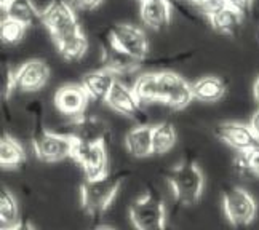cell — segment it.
Instances as JSON below:
<instances>
[{
	"instance_id": "1",
	"label": "cell",
	"mask_w": 259,
	"mask_h": 230,
	"mask_svg": "<svg viewBox=\"0 0 259 230\" xmlns=\"http://www.w3.org/2000/svg\"><path fill=\"white\" fill-rule=\"evenodd\" d=\"M135 93L143 104H163L181 111L192 103V88L187 80L176 72H147L136 78Z\"/></svg>"
},
{
	"instance_id": "15",
	"label": "cell",
	"mask_w": 259,
	"mask_h": 230,
	"mask_svg": "<svg viewBox=\"0 0 259 230\" xmlns=\"http://www.w3.org/2000/svg\"><path fill=\"white\" fill-rule=\"evenodd\" d=\"M71 134L77 143H98L106 141L109 136V128L101 118L93 115H80L77 118H72V123L69 125Z\"/></svg>"
},
{
	"instance_id": "8",
	"label": "cell",
	"mask_w": 259,
	"mask_h": 230,
	"mask_svg": "<svg viewBox=\"0 0 259 230\" xmlns=\"http://www.w3.org/2000/svg\"><path fill=\"white\" fill-rule=\"evenodd\" d=\"M223 208L227 221L234 227L250 225L257 213L254 197L242 187H229L223 195Z\"/></svg>"
},
{
	"instance_id": "33",
	"label": "cell",
	"mask_w": 259,
	"mask_h": 230,
	"mask_svg": "<svg viewBox=\"0 0 259 230\" xmlns=\"http://www.w3.org/2000/svg\"><path fill=\"white\" fill-rule=\"evenodd\" d=\"M253 96H254L256 101L259 103V75L256 77L254 83H253Z\"/></svg>"
},
{
	"instance_id": "34",
	"label": "cell",
	"mask_w": 259,
	"mask_h": 230,
	"mask_svg": "<svg viewBox=\"0 0 259 230\" xmlns=\"http://www.w3.org/2000/svg\"><path fill=\"white\" fill-rule=\"evenodd\" d=\"M13 2V0H0V7H2V12H4V10L10 5V4H12Z\"/></svg>"
},
{
	"instance_id": "5",
	"label": "cell",
	"mask_w": 259,
	"mask_h": 230,
	"mask_svg": "<svg viewBox=\"0 0 259 230\" xmlns=\"http://www.w3.org/2000/svg\"><path fill=\"white\" fill-rule=\"evenodd\" d=\"M77 141L67 133H53L38 128L32 137V147L38 160L42 162H61L72 157Z\"/></svg>"
},
{
	"instance_id": "20",
	"label": "cell",
	"mask_w": 259,
	"mask_h": 230,
	"mask_svg": "<svg viewBox=\"0 0 259 230\" xmlns=\"http://www.w3.org/2000/svg\"><path fill=\"white\" fill-rule=\"evenodd\" d=\"M26 163V152L21 143L15 137L4 134L0 139V165L7 168H19Z\"/></svg>"
},
{
	"instance_id": "3",
	"label": "cell",
	"mask_w": 259,
	"mask_h": 230,
	"mask_svg": "<svg viewBox=\"0 0 259 230\" xmlns=\"http://www.w3.org/2000/svg\"><path fill=\"white\" fill-rule=\"evenodd\" d=\"M179 206H194L203 192V173L192 160H184L166 174Z\"/></svg>"
},
{
	"instance_id": "22",
	"label": "cell",
	"mask_w": 259,
	"mask_h": 230,
	"mask_svg": "<svg viewBox=\"0 0 259 230\" xmlns=\"http://www.w3.org/2000/svg\"><path fill=\"white\" fill-rule=\"evenodd\" d=\"M176 129L173 123L170 122H162L158 125L152 126V149L154 155H163L170 152L171 149L176 146Z\"/></svg>"
},
{
	"instance_id": "13",
	"label": "cell",
	"mask_w": 259,
	"mask_h": 230,
	"mask_svg": "<svg viewBox=\"0 0 259 230\" xmlns=\"http://www.w3.org/2000/svg\"><path fill=\"white\" fill-rule=\"evenodd\" d=\"M214 133L224 144L232 147L237 152L246 151V149H251L253 146L259 144V139L256 137L250 123L245 125L238 122H226L218 125Z\"/></svg>"
},
{
	"instance_id": "25",
	"label": "cell",
	"mask_w": 259,
	"mask_h": 230,
	"mask_svg": "<svg viewBox=\"0 0 259 230\" xmlns=\"http://www.w3.org/2000/svg\"><path fill=\"white\" fill-rule=\"evenodd\" d=\"M56 48L59 55H61L67 61H78L80 58H83V55L88 50V40L85 37L83 32L77 34L74 37H69L63 42L56 43Z\"/></svg>"
},
{
	"instance_id": "23",
	"label": "cell",
	"mask_w": 259,
	"mask_h": 230,
	"mask_svg": "<svg viewBox=\"0 0 259 230\" xmlns=\"http://www.w3.org/2000/svg\"><path fill=\"white\" fill-rule=\"evenodd\" d=\"M0 225H2L4 230L21 227L18 202L13 197V194L8 192L7 189H4V191L0 192Z\"/></svg>"
},
{
	"instance_id": "2",
	"label": "cell",
	"mask_w": 259,
	"mask_h": 230,
	"mask_svg": "<svg viewBox=\"0 0 259 230\" xmlns=\"http://www.w3.org/2000/svg\"><path fill=\"white\" fill-rule=\"evenodd\" d=\"M125 173L106 174L95 179H85L80 186V198L83 211L93 219H99L111 206L123 182Z\"/></svg>"
},
{
	"instance_id": "21",
	"label": "cell",
	"mask_w": 259,
	"mask_h": 230,
	"mask_svg": "<svg viewBox=\"0 0 259 230\" xmlns=\"http://www.w3.org/2000/svg\"><path fill=\"white\" fill-rule=\"evenodd\" d=\"M103 63H104V67L111 69V71H114L117 75L125 74V72H132L141 64V63H138L136 59L130 58L128 55L118 52L117 48L111 47L107 42L103 50Z\"/></svg>"
},
{
	"instance_id": "32",
	"label": "cell",
	"mask_w": 259,
	"mask_h": 230,
	"mask_svg": "<svg viewBox=\"0 0 259 230\" xmlns=\"http://www.w3.org/2000/svg\"><path fill=\"white\" fill-rule=\"evenodd\" d=\"M179 2H184L187 5H192V7H197V8H202L208 0H179Z\"/></svg>"
},
{
	"instance_id": "35",
	"label": "cell",
	"mask_w": 259,
	"mask_h": 230,
	"mask_svg": "<svg viewBox=\"0 0 259 230\" xmlns=\"http://www.w3.org/2000/svg\"><path fill=\"white\" fill-rule=\"evenodd\" d=\"M171 2H173V0H171Z\"/></svg>"
},
{
	"instance_id": "31",
	"label": "cell",
	"mask_w": 259,
	"mask_h": 230,
	"mask_svg": "<svg viewBox=\"0 0 259 230\" xmlns=\"http://www.w3.org/2000/svg\"><path fill=\"white\" fill-rule=\"evenodd\" d=\"M250 126H251V129L254 131L256 137L259 139V109L253 114V117H251V120H250Z\"/></svg>"
},
{
	"instance_id": "19",
	"label": "cell",
	"mask_w": 259,
	"mask_h": 230,
	"mask_svg": "<svg viewBox=\"0 0 259 230\" xmlns=\"http://www.w3.org/2000/svg\"><path fill=\"white\" fill-rule=\"evenodd\" d=\"M192 96L202 103H216L223 99L227 93V85L221 77L206 75L198 78L197 82L191 83Z\"/></svg>"
},
{
	"instance_id": "27",
	"label": "cell",
	"mask_w": 259,
	"mask_h": 230,
	"mask_svg": "<svg viewBox=\"0 0 259 230\" xmlns=\"http://www.w3.org/2000/svg\"><path fill=\"white\" fill-rule=\"evenodd\" d=\"M235 168L240 174L259 176V144L246 149V151L237 152Z\"/></svg>"
},
{
	"instance_id": "14",
	"label": "cell",
	"mask_w": 259,
	"mask_h": 230,
	"mask_svg": "<svg viewBox=\"0 0 259 230\" xmlns=\"http://www.w3.org/2000/svg\"><path fill=\"white\" fill-rule=\"evenodd\" d=\"M139 16L144 26L154 31L166 29L171 23V0H139Z\"/></svg>"
},
{
	"instance_id": "16",
	"label": "cell",
	"mask_w": 259,
	"mask_h": 230,
	"mask_svg": "<svg viewBox=\"0 0 259 230\" xmlns=\"http://www.w3.org/2000/svg\"><path fill=\"white\" fill-rule=\"evenodd\" d=\"M206 18H208V21H210L213 31H216L218 34L235 35L238 32V29H240L245 16L234 7L226 4L223 7H219L218 10H214V12H211L210 15H206Z\"/></svg>"
},
{
	"instance_id": "29",
	"label": "cell",
	"mask_w": 259,
	"mask_h": 230,
	"mask_svg": "<svg viewBox=\"0 0 259 230\" xmlns=\"http://www.w3.org/2000/svg\"><path fill=\"white\" fill-rule=\"evenodd\" d=\"M227 4L231 7H234L235 10H238L243 16H246V15L251 13L254 0H227Z\"/></svg>"
},
{
	"instance_id": "28",
	"label": "cell",
	"mask_w": 259,
	"mask_h": 230,
	"mask_svg": "<svg viewBox=\"0 0 259 230\" xmlns=\"http://www.w3.org/2000/svg\"><path fill=\"white\" fill-rule=\"evenodd\" d=\"M15 71H12L7 64L2 66V95L4 98H10L15 91Z\"/></svg>"
},
{
	"instance_id": "18",
	"label": "cell",
	"mask_w": 259,
	"mask_h": 230,
	"mask_svg": "<svg viewBox=\"0 0 259 230\" xmlns=\"http://www.w3.org/2000/svg\"><path fill=\"white\" fill-rule=\"evenodd\" d=\"M125 149L135 158H146L149 155H154L152 126L141 123L130 129L125 136Z\"/></svg>"
},
{
	"instance_id": "30",
	"label": "cell",
	"mask_w": 259,
	"mask_h": 230,
	"mask_svg": "<svg viewBox=\"0 0 259 230\" xmlns=\"http://www.w3.org/2000/svg\"><path fill=\"white\" fill-rule=\"evenodd\" d=\"M104 0H72L75 8L82 10V12H93L98 7H101Z\"/></svg>"
},
{
	"instance_id": "11",
	"label": "cell",
	"mask_w": 259,
	"mask_h": 230,
	"mask_svg": "<svg viewBox=\"0 0 259 230\" xmlns=\"http://www.w3.org/2000/svg\"><path fill=\"white\" fill-rule=\"evenodd\" d=\"M90 95L85 89V86L80 83H69L61 88H58L55 93L53 103L56 111H59L63 115H67L71 118H77L85 114L88 103H90Z\"/></svg>"
},
{
	"instance_id": "9",
	"label": "cell",
	"mask_w": 259,
	"mask_h": 230,
	"mask_svg": "<svg viewBox=\"0 0 259 230\" xmlns=\"http://www.w3.org/2000/svg\"><path fill=\"white\" fill-rule=\"evenodd\" d=\"M72 158L80 165L88 179L107 174V152L104 141L98 143H77Z\"/></svg>"
},
{
	"instance_id": "6",
	"label": "cell",
	"mask_w": 259,
	"mask_h": 230,
	"mask_svg": "<svg viewBox=\"0 0 259 230\" xmlns=\"http://www.w3.org/2000/svg\"><path fill=\"white\" fill-rule=\"evenodd\" d=\"M132 224L139 230H158L165 227V205L155 192L136 198L130 206Z\"/></svg>"
},
{
	"instance_id": "7",
	"label": "cell",
	"mask_w": 259,
	"mask_h": 230,
	"mask_svg": "<svg viewBox=\"0 0 259 230\" xmlns=\"http://www.w3.org/2000/svg\"><path fill=\"white\" fill-rule=\"evenodd\" d=\"M107 43L138 63H143L149 55V42L144 31L133 24H115L111 27Z\"/></svg>"
},
{
	"instance_id": "10",
	"label": "cell",
	"mask_w": 259,
	"mask_h": 230,
	"mask_svg": "<svg viewBox=\"0 0 259 230\" xmlns=\"http://www.w3.org/2000/svg\"><path fill=\"white\" fill-rule=\"evenodd\" d=\"M104 103L107 107H111L112 111L122 114L125 117L135 118V120H143L144 111H143V103L139 101L138 95L135 93L133 88H128L120 80L112 85L111 91L107 93Z\"/></svg>"
},
{
	"instance_id": "4",
	"label": "cell",
	"mask_w": 259,
	"mask_h": 230,
	"mask_svg": "<svg viewBox=\"0 0 259 230\" xmlns=\"http://www.w3.org/2000/svg\"><path fill=\"white\" fill-rule=\"evenodd\" d=\"M42 24L52 35L55 45L83 32L74 8L66 0H52L42 10Z\"/></svg>"
},
{
	"instance_id": "24",
	"label": "cell",
	"mask_w": 259,
	"mask_h": 230,
	"mask_svg": "<svg viewBox=\"0 0 259 230\" xmlns=\"http://www.w3.org/2000/svg\"><path fill=\"white\" fill-rule=\"evenodd\" d=\"M4 13L19 19V21H23L29 27L37 23H42V12H38L35 8L32 0H13L4 10Z\"/></svg>"
},
{
	"instance_id": "26",
	"label": "cell",
	"mask_w": 259,
	"mask_h": 230,
	"mask_svg": "<svg viewBox=\"0 0 259 230\" xmlns=\"http://www.w3.org/2000/svg\"><path fill=\"white\" fill-rule=\"evenodd\" d=\"M27 24H24L23 21L5 15L2 18V23H0V37H2V42L8 43V45H15L18 42H21L26 35L27 31Z\"/></svg>"
},
{
	"instance_id": "12",
	"label": "cell",
	"mask_w": 259,
	"mask_h": 230,
	"mask_svg": "<svg viewBox=\"0 0 259 230\" xmlns=\"http://www.w3.org/2000/svg\"><path fill=\"white\" fill-rule=\"evenodd\" d=\"M50 78V67L44 59H29L15 71V88L23 93L42 89Z\"/></svg>"
},
{
	"instance_id": "17",
	"label": "cell",
	"mask_w": 259,
	"mask_h": 230,
	"mask_svg": "<svg viewBox=\"0 0 259 230\" xmlns=\"http://www.w3.org/2000/svg\"><path fill=\"white\" fill-rule=\"evenodd\" d=\"M117 74L107 67L98 69V71L88 72L82 78V85L88 91L90 98L95 101H104L107 93L111 91L112 85L117 82Z\"/></svg>"
}]
</instances>
